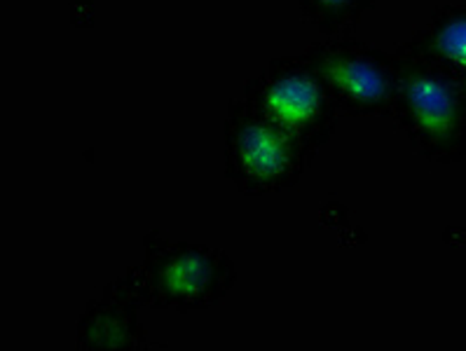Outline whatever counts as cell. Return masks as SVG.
I'll return each mask as SVG.
<instances>
[{"label":"cell","instance_id":"1","mask_svg":"<svg viewBox=\"0 0 466 351\" xmlns=\"http://www.w3.org/2000/svg\"><path fill=\"white\" fill-rule=\"evenodd\" d=\"M391 120L410 148L436 165L466 157V85L400 45L394 52Z\"/></svg>","mask_w":466,"mask_h":351},{"label":"cell","instance_id":"2","mask_svg":"<svg viewBox=\"0 0 466 351\" xmlns=\"http://www.w3.org/2000/svg\"><path fill=\"white\" fill-rule=\"evenodd\" d=\"M143 307L176 314L204 312L228 297L237 265L223 248L198 242H169L162 232L143 239V260L120 276Z\"/></svg>","mask_w":466,"mask_h":351},{"label":"cell","instance_id":"3","mask_svg":"<svg viewBox=\"0 0 466 351\" xmlns=\"http://www.w3.org/2000/svg\"><path fill=\"white\" fill-rule=\"evenodd\" d=\"M317 148L237 96L223 120V176L244 197L289 193L308 174Z\"/></svg>","mask_w":466,"mask_h":351},{"label":"cell","instance_id":"4","mask_svg":"<svg viewBox=\"0 0 466 351\" xmlns=\"http://www.w3.org/2000/svg\"><path fill=\"white\" fill-rule=\"evenodd\" d=\"M242 99L317 150L324 148L338 129L340 110L302 55L269 61L247 80Z\"/></svg>","mask_w":466,"mask_h":351},{"label":"cell","instance_id":"5","mask_svg":"<svg viewBox=\"0 0 466 351\" xmlns=\"http://www.w3.org/2000/svg\"><path fill=\"white\" fill-rule=\"evenodd\" d=\"M329 87L340 115L391 117L394 55L351 38H321L302 55Z\"/></svg>","mask_w":466,"mask_h":351},{"label":"cell","instance_id":"6","mask_svg":"<svg viewBox=\"0 0 466 351\" xmlns=\"http://www.w3.org/2000/svg\"><path fill=\"white\" fill-rule=\"evenodd\" d=\"M141 297L122 279L113 281L99 300L89 302L77 321V346L96 349H146V335L138 324Z\"/></svg>","mask_w":466,"mask_h":351},{"label":"cell","instance_id":"7","mask_svg":"<svg viewBox=\"0 0 466 351\" xmlns=\"http://www.w3.org/2000/svg\"><path fill=\"white\" fill-rule=\"evenodd\" d=\"M403 45L466 85V0L433 7L424 26Z\"/></svg>","mask_w":466,"mask_h":351},{"label":"cell","instance_id":"8","mask_svg":"<svg viewBox=\"0 0 466 351\" xmlns=\"http://www.w3.org/2000/svg\"><path fill=\"white\" fill-rule=\"evenodd\" d=\"M302 19L324 38L351 35L359 19L375 7V0H296Z\"/></svg>","mask_w":466,"mask_h":351}]
</instances>
